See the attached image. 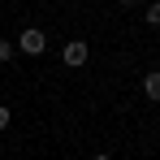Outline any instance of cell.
Returning <instances> with one entry per match:
<instances>
[{
    "label": "cell",
    "mask_w": 160,
    "mask_h": 160,
    "mask_svg": "<svg viewBox=\"0 0 160 160\" xmlns=\"http://www.w3.org/2000/svg\"><path fill=\"white\" fill-rule=\"evenodd\" d=\"M18 48H22L26 56H39V52H48V35L30 26V30H22V43H18Z\"/></svg>",
    "instance_id": "cell-1"
},
{
    "label": "cell",
    "mask_w": 160,
    "mask_h": 160,
    "mask_svg": "<svg viewBox=\"0 0 160 160\" xmlns=\"http://www.w3.org/2000/svg\"><path fill=\"white\" fill-rule=\"evenodd\" d=\"M61 56H65V65H87V56H91V48H87V39H69L65 48H61Z\"/></svg>",
    "instance_id": "cell-2"
},
{
    "label": "cell",
    "mask_w": 160,
    "mask_h": 160,
    "mask_svg": "<svg viewBox=\"0 0 160 160\" xmlns=\"http://www.w3.org/2000/svg\"><path fill=\"white\" fill-rule=\"evenodd\" d=\"M143 95H147V100H156V104H160V69H152V74L143 78Z\"/></svg>",
    "instance_id": "cell-3"
},
{
    "label": "cell",
    "mask_w": 160,
    "mask_h": 160,
    "mask_svg": "<svg viewBox=\"0 0 160 160\" xmlns=\"http://www.w3.org/2000/svg\"><path fill=\"white\" fill-rule=\"evenodd\" d=\"M143 18H147L152 26H160V0H156V4H147V13H143Z\"/></svg>",
    "instance_id": "cell-4"
},
{
    "label": "cell",
    "mask_w": 160,
    "mask_h": 160,
    "mask_svg": "<svg viewBox=\"0 0 160 160\" xmlns=\"http://www.w3.org/2000/svg\"><path fill=\"white\" fill-rule=\"evenodd\" d=\"M13 52H18V48H13L9 39H0V61H13Z\"/></svg>",
    "instance_id": "cell-5"
},
{
    "label": "cell",
    "mask_w": 160,
    "mask_h": 160,
    "mask_svg": "<svg viewBox=\"0 0 160 160\" xmlns=\"http://www.w3.org/2000/svg\"><path fill=\"white\" fill-rule=\"evenodd\" d=\"M9 121H13V112H9V108L0 104V130H4V126H9Z\"/></svg>",
    "instance_id": "cell-6"
},
{
    "label": "cell",
    "mask_w": 160,
    "mask_h": 160,
    "mask_svg": "<svg viewBox=\"0 0 160 160\" xmlns=\"http://www.w3.org/2000/svg\"><path fill=\"white\" fill-rule=\"evenodd\" d=\"M91 160H112V156H108V152H95V156H91Z\"/></svg>",
    "instance_id": "cell-7"
},
{
    "label": "cell",
    "mask_w": 160,
    "mask_h": 160,
    "mask_svg": "<svg viewBox=\"0 0 160 160\" xmlns=\"http://www.w3.org/2000/svg\"><path fill=\"white\" fill-rule=\"evenodd\" d=\"M121 4H126V9H130V4H138V0H121Z\"/></svg>",
    "instance_id": "cell-8"
}]
</instances>
